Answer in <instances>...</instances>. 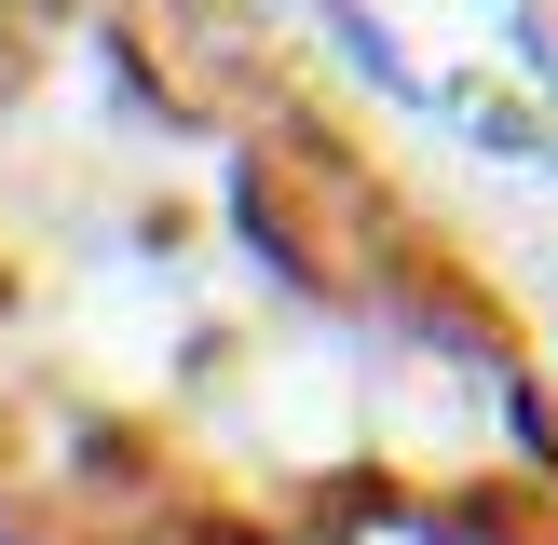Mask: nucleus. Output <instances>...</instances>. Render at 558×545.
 I'll list each match as a JSON object with an SVG mask.
<instances>
[{
    "instance_id": "1",
    "label": "nucleus",
    "mask_w": 558,
    "mask_h": 545,
    "mask_svg": "<svg viewBox=\"0 0 558 545\" xmlns=\"http://www.w3.org/2000/svg\"><path fill=\"white\" fill-rule=\"evenodd\" d=\"M327 27H341V55H354V69L381 82V96H423V82H409V55L381 41V14H368V0H327Z\"/></svg>"
}]
</instances>
